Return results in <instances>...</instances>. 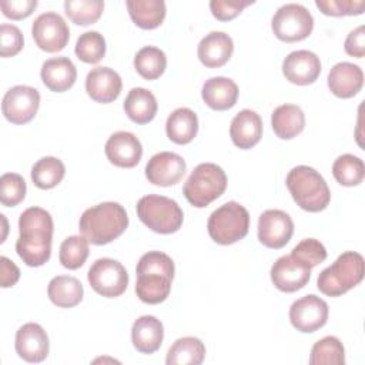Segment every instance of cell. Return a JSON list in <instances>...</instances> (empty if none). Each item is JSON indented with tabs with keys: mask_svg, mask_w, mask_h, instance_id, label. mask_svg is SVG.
Returning a JSON list of instances; mask_svg holds the SVG:
<instances>
[{
	"mask_svg": "<svg viewBox=\"0 0 365 365\" xmlns=\"http://www.w3.org/2000/svg\"><path fill=\"white\" fill-rule=\"evenodd\" d=\"M128 227V217L124 207L107 201L87 208L78 221V230L88 242L104 245L118 238Z\"/></svg>",
	"mask_w": 365,
	"mask_h": 365,
	"instance_id": "1",
	"label": "cell"
},
{
	"mask_svg": "<svg viewBox=\"0 0 365 365\" xmlns=\"http://www.w3.org/2000/svg\"><path fill=\"white\" fill-rule=\"evenodd\" d=\"M285 184L297 205L308 212H319L331 201V191L327 181L312 167H294L288 173Z\"/></svg>",
	"mask_w": 365,
	"mask_h": 365,
	"instance_id": "2",
	"label": "cell"
},
{
	"mask_svg": "<svg viewBox=\"0 0 365 365\" xmlns=\"http://www.w3.org/2000/svg\"><path fill=\"white\" fill-rule=\"evenodd\" d=\"M364 272V257L355 251H345L319 272L317 287L324 295L341 297L362 281Z\"/></svg>",
	"mask_w": 365,
	"mask_h": 365,
	"instance_id": "3",
	"label": "cell"
},
{
	"mask_svg": "<svg viewBox=\"0 0 365 365\" xmlns=\"http://www.w3.org/2000/svg\"><path fill=\"white\" fill-rule=\"evenodd\" d=\"M227 188L224 170L214 163L198 164L187 178L182 192L195 208H204L221 197Z\"/></svg>",
	"mask_w": 365,
	"mask_h": 365,
	"instance_id": "4",
	"label": "cell"
},
{
	"mask_svg": "<svg viewBox=\"0 0 365 365\" xmlns=\"http://www.w3.org/2000/svg\"><path fill=\"white\" fill-rule=\"evenodd\" d=\"M250 214L237 201H228L211 212L207 230L211 240L221 245H230L248 234Z\"/></svg>",
	"mask_w": 365,
	"mask_h": 365,
	"instance_id": "5",
	"label": "cell"
},
{
	"mask_svg": "<svg viewBox=\"0 0 365 365\" xmlns=\"http://www.w3.org/2000/svg\"><path fill=\"white\" fill-rule=\"evenodd\" d=\"M140 221L158 234H173L182 225L184 214L180 205L164 195H144L137 202Z\"/></svg>",
	"mask_w": 365,
	"mask_h": 365,
	"instance_id": "6",
	"label": "cell"
},
{
	"mask_svg": "<svg viewBox=\"0 0 365 365\" xmlns=\"http://www.w3.org/2000/svg\"><path fill=\"white\" fill-rule=\"evenodd\" d=\"M271 29L275 37L281 41H301L311 34L314 29V17L302 4L288 3L275 11L271 20Z\"/></svg>",
	"mask_w": 365,
	"mask_h": 365,
	"instance_id": "7",
	"label": "cell"
},
{
	"mask_svg": "<svg viewBox=\"0 0 365 365\" xmlns=\"http://www.w3.org/2000/svg\"><path fill=\"white\" fill-rule=\"evenodd\" d=\"M90 287L106 298L120 297L128 285V274L121 262L113 258H98L87 272Z\"/></svg>",
	"mask_w": 365,
	"mask_h": 365,
	"instance_id": "8",
	"label": "cell"
},
{
	"mask_svg": "<svg viewBox=\"0 0 365 365\" xmlns=\"http://www.w3.org/2000/svg\"><path fill=\"white\" fill-rule=\"evenodd\" d=\"M31 36L38 48L47 53H57L67 46L70 29L58 13L46 11L33 21Z\"/></svg>",
	"mask_w": 365,
	"mask_h": 365,
	"instance_id": "9",
	"label": "cell"
},
{
	"mask_svg": "<svg viewBox=\"0 0 365 365\" xmlns=\"http://www.w3.org/2000/svg\"><path fill=\"white\" fill-rule=\"evenodd\" d=\"M40 106V94L30 86H14L6 91L1 103L4 117L13 124L31 121Z\"/></svg>",
	"mask_w": 365,
	"mask_h": 365,
	"instance_id": "10",
	"label": "cell"
},
{
	"mask_svg": "<svg viewBox=\"0 0 365 365\" xmlns=\"http://www.w3.org/2000/svg\"><path fill=\"white\" fill-rule=\"evenodd\" d=\"M327 319L328 304L314 294L294 301L289 308V321L292 327L304 334L318 331L327 324Z\"/></svg>",
	"mask_w": 365,
	"mask_h": 365,
	"instance_id": "11",
	"label": "cell"
},
{
	"mask_svg": "<svg viewBox=\"0 0 365 365\" xmlns=\"http://www.w3.org/2000/svg\"><path fill=\"white\" fill-rule=\"evenodd\" d=\"M294 234V222L282 210H267L258 218V240L262 245L279 250Z\"/></svg>",
	"mask_w": 365,
	"mask_h": 365,
	"instance_id": "12",
	"label": "cell"
},
{
	"mask_svg": "<svg viewBox=\"0 0 365 365\" xmlns=\"http://www.w3.org/2000/svg\"><path fill=\"white\" fill-rule=\"evenodd\" d=\"M187 164L184 158L171 151H161L154 154L145 165L147 180L160 187H170L181 181L185 175Z\"/></svg>",
	"mask_w": 365,
	"mask_h": 365,
	"instance_id": "13",
	"label": "cell"
},
{
	"mask_svg": "<svg viewBox=\"0 0 365 365\" xmlns=\"http://www.w3.org/2000/svg\"><path fill=\"white\" fill-rule=\"evenodd\" d=\"M14 346L19 356L31 364L44 361L50 349L46 331L36 322H27L17 329Z\"/></svg>",
	"mask_w": 365,
	"mask_h": 365,
	"instance_id": "14",
	"label": "cell"
},
{
	"mask_svg": "<svg viewBox=\"0 0 365 365\" xmlns=\"http://www.w3.org/2000/svg\"><path fill=\"white\" fill-rule=\"evenodd\" d=\"M311 278V268L302 265L291 254L279 257L271 267V281L282 292L304 288Z\"/></svg>",
	"mask_w": 365,
	"mask_h": 365,
	"instance_id": "15",
	"label": "cell"
},
{
	"mask_svg": "<svg viewBox=\"0 0 365 365\" xmlns=\"http://www.w3.org/2000/svg\"><path fill=\"white\" fill-rule=\"evenodd\" d=\"M282 73L292 84H312L321 74L319 57L309 50L292 51L282 61Z\"/></svg>",
	"mask_w": 365,
	"mask_h": 365,
	"instance_id": "16",
	"label": "cell"
},
{
	"mask_svg": "<svg viewBox=\"0 0 365 365\" xmlns=\"http://www.w3.org/2000/svg\"><path fill=\"white\" fill-rule=\"evenodd\" d=\"M104 151L111 164L121 168H133L141 160L143 145L133 133L117 131L108 137Z\"/></svg>",
	"mask_w": 365,
	"mask_h": 365,
	"instance_id": "17",
	"label": "cell"
},
{
	"mask_svg": "<svg viewBox=\"0 0 365 365\" xmlns=\"http://www.w3.org/2000/svg\"><path fill=\"white\" fill-rule=\"evenodd\" d=\"M123 88L121 77L110 67H96L86 77V91L97 103L114 101Z\"/></svg>",
	"mask_w": 365,
	"mask_h": 365,
	"instance_id": "18",
	"label": "cell"
},
{
	"mask_svg": "<svg viewBox=\"0 0 365 365\" xmlns=\"http://www.w3.org/2000/svg\"><path fill=\"white\" fill-rule=\"evenodd\" d=\"M364 84L362 68L354 63H336L328 74V87L331 93L339 98H351L356 96Z\"/></svg>",
	"mask_w": 365,
	"mask_h": 365,
	"instance_id": "19",
	"label": "cell"
},
{
	"mask_svg": "<svg viewBox=\"0 0 365 365\" xmlns=\"http://www.w3.org/2000/svg\"><path fill=\"white\" fill-rule=\"evenodd\" d=\"M232 38L224 31H211L198 43L197 54L200 61L208 68L222 67L232 56Z\"/></svg>",
	"mask_w": 365,
	"mask_h": 365,
	"instance_id": "20",
	"label": "cell"
},
{
	"mask_svg": "<svg viewBox=\"0 0 365 365\" xmlns=\"http://www.w3.org/2000/svg\"><path fill=\"white\" fill-rule=\"evenodd\" d=\"M230 137L241 150L252 148L262 137V120L252 110H241L231 121Z\"/></svg>",
	"mask_w": 365,
	"mask_h": 365,
	"instance_id": "21",
	"label": "cell"
},
{
	"mask_svg": "<svg viewBox=\"0 0 365 365\" xmlns=\"http://www.w3.org/2000/svg\"><path fill=\"white\" fill-rule=\"evenodd\" d=\"M40 76L48 90L63 93L71 88L76 83L77 70L68 57H54L43 63Z\"/></svg>",
	"mask_w": 365,
	"mask_h": 365,
	"instance_id": "22",
	"label": "cell"
},
{
	"mask_svg": "<svg viewBox=\"0 0 365 365\" xmlns=\"http://www.w3.org/2000/svg\"><path fill=\"white\" fill-rule=\"evenodd\" d=\"M164 338V327L154 315L137 318L131 328V341L141 354H154L160 349Z\"/></svg>",
	"mask_w": 365,
	"mask_h": 365,
	"instance_id": "23",
	"label": "cell"
},
{
	"mask_svg": "<svg viewBox=\"0 0 365 365\" xmlns=\"http://www.w3.org/2000/svg\"><path fill=\"white\" fill-rule=\"evenodd\" d=\"M238 93V86L234 80L227 77H211L202 84L201 97L210 108L224 111L235 106Z\"/></svg>",
	"mask_w": 365,
	"mask_h": 365,
	"instance_id": "24",
	"label": "cell"
},
{
	"mask_svg": "<svg viewBox=\"0 0 365 365\" xmlns=\"http://www.w3.org/2000/svg\"><path fill=\"white\" fill-rule=\"evenodd\" d=\"M53 218L41 207L24 210L19 218V237L29 240H53Z\"/></svg>",
	"mask_w": 365,
	"mask_h": 365,
	"instance_id": "25",
	"label": "cell"
},
{
	"mask_svg": "<svg viewBox=\"0 0 365 365\" xmlns=\"http://www.w3.org/2000/svg\"><path fill=\"white\" fill-rule=\"evenodd\" d=\"M123 107L128 118L137 124L150 123L158 110L155 96L143 87L131 88L124 100Z\"/></svg>",
	"mask_w": 365,
	"mask_h": 365,
	"instance_id": "26",
	"label": "cell"
},
{
	"mask_svg": "<svg viewBox=\"0 0 365 365\" xmlns=\"http://www.w3.org/2000/svg\"><path fill=\"white\" fill-rule=\"evenodd\" d=\"M271 125L277 137L282 140H291L302 133L305 127L304 111L295 104L278 106L272 111Z\"/></svg>",
	"mask_w": 365,
	"mask_h": 365,
	"instance_id": "27",
	"label": "cell"
},
{
	"mask_svg": "<svg viewBox=\"0 0 365 365\" xmlns=\"http://www.w3.org/2000/svg\"><path fill=\"white\" fill-rule=\"evenodd\" d=\"M167 137L175 144H188L198 133L197 114L187 107L174 110L165 123Z\"/></svg>",
	"mask_w": 365,
	"mask_h": 365,
	"instance_id": "28",
	"label": "cell"
},
{
	"mask_svg": "<svg viewBox=\"0 0 365 365\" xmlns=\"http://www.w3.org/2000/svg\"><path fill=\"white\" fill-rule=\"evenodd\" d=\"M47 295L54 305L60 308H73L81 302L84 289L76 277L57 275L48 282Z\"/></svg>",
	"mask_w": 365,
	"mask_h": 365,
	"instance_id": "29",
	"label": "cell"
},
{
	"mask_svg": "<svg viewBox=\"0 0 365 365\" xmlns=\"http://www.w3.org/2000/svg\"><path fill=\"white\" fill-rule=\"evenodd\" d=\"M173 279L158 272L137 274L135 294L145 304H160L165 301L171 291Z\"/></svg>",
	"mask_w": 365,
	"mask_h": 365,
	"instance_id": "30",
	"label": "cell"
},
{
	"mask_svg": "<svg viewBox=\"0 0 365 365\" xmlns=\"http://www.w3.org/2000/svg\"><path fill=\"white\" fill-rule=\"evenodd\" d=\"M131 20L144 30L158 27L165 19V3L163 0H127L125 1Z\"/></svg>",
	"mask_w": 365,
	"mask_h": 365,
	"instance_id": "31",
	"label": "cell"
},
{
	"mask_svg": "<svg viewBox=\"0 0 365 365\" xmlns=\"http://www.w3.org/2000/svg\"><path fill=\"white\" fill-rule=\"evenodd\" d=\"M205 358V345L200 338H178L168 349L167 365H200Z\"/></svg>",
	"mask_w": 365,
	"mask_h": 365,
	"instance_id": "32",
	"label": "cell"
},
{
	"mask_svg": "<svg viewBox=\"0 0 365 365\" xmlns=\"http://www.w3.org/2000/svg\"><path fill=\"white\" fill-rule=\"evenodd\" d=\"M134 67L137 73L145 80H155L165 71L167 57L163 50L154 46L140 48L134 57Z\"/></svg>",
	"mask_w": 365,
	"mask_h": 365,
	"instance_id": "33",
	"label": "cell"
},
{
	"mask_svg": "<svg viewBox=\"0 0 365 365\" xmlns=\"http://www.w3.org/2000/svg\"><path fill=\"white\" fill-rule=\"evenodd\" d=\"M66 167L56 157H43L31 168V181L41 190H50L61 182Z\"/></svg>",
	"mask_w": 365,
	"mask_h": 365,
	"instance_id": "34",
	"label": "cell"
},
{
	"mask_svg": "<svg viewBox=\"0 0 365 365\" xmlns=\"http://www.w3.org/2000/svg\"><path fill=\"white\" fill-rule=\"evenodd\" d=\"M334 178L344 187L359 185L365 177L364 161L354 154H342L332 164Z\"/></svg>",
	"mask_w": 365,
	"mask_h": 365,
	"instance_id": "35",
	"label": "cell"
},
{
	"mask_svg": "<svg viewBox=\"0 0 365 365\" xmlns=\"http://www.w3.org/2000/svg\"><path fill=\"white\" fill-rule=\"evenodd\" d=\"M311 365H344L345 349L342 342L332 335H327L317 341L309 355Z\"/></svg>",
	"mask_w": 365,
	"mask_h": 365,
	"instance_id": "36",
	"label": "cell"
},
{
	"mask_svg": "<svg viewBox=\"0 0 365 365\" xmlns=\"http://www.w3.org/2000/svg\"><path fill=\"white\" fill-rule=\"evenodd\" d=\"M104 10L103 0H66L64 11L67 17L78 26L96 23Z\"/></svg>",
	"mask_w": 365,
	"mask_h": 365,
	"instance_id": "37",
	"label": "cell"
},
{
	"mask_svg": "<svg viewBox=\"0 0 365 365\" xmlns=\"http://www.w3.org/2000/svg\"><path fill=\"white\" fill-rule=\"evenodd\" d=\"M16 251L26 265L41 267L50 259L51 240H29L19 237Z\"/></svg>",
	"mask_w": 365,
	"mask_h": 365,
	"instance_id": "38",
	"label": "cell"
},
{
	"mask_svg": "<svg viewBox=\"0 0 365 365\" xmlns=\"http://www.w3.org/2000/svg\"><path fill=\"white\" fill-rule=\"evenodd\" d=\"M87 257L88 240L83 235H70L60 245L58 259L64 268L77 269L84 265Z\"/></svg>",
	"mask_w": 365,
	"mask_h": 365,
	"instance_id": "39",
	"label": "cell"
},
{
	"mask_svg": "<svg viewBox=\"0 0 365 365\" xmlns=\"http://www.w3.org/2000/svg\"><path fill=\"white\" fill-rule=\"evenodd\" d=\"M74 51L81 61L96 64L106 54V40L98 31H86L77 38Z\"/></svg>",
	"mask_w": 365,
	"mask_h": 365,
	"instance_id": "40",
	"label": "cell"
},
{
	"mask_svg": "<svg viewBox=\"0 0 365 365\" xmlns=\"http://www.w3.org/2000/svg\"><path fill=\"white\" fill-rule=\"evenodd\" d=\"M26 181L20 174L6 173L0 177V201L6 207H16L26 197Z\"/></svg>",
	"mask_w": 365,
	"mask_h": 365,
	"instance_id": "41",
	"label": "cell"
},
{
	"mask_svg": "<svg viewBox=\"0 0 365 365\" xmlns=\"http://www.w3.org/2000/svg\"><path fill=\"white\" fill-rule=\"evenodd\" d=\"M291 255L308 268H314L327 258V248L315 238H305L299 241L291 251Z\"/></svg>",
	"mask_w": 365,
	"mask_h": 365,
	"instance_id": "42",
	"label": "cell"
},
{
	"mask_svg": "<svg viewBox=\"0 0 365 365\" xmlns=\"http://www.w3.org/2000/svg\"><path fill=\"white\" fill-rule=\"evenodd\" d=\"M137 274L143 272H158L163 275H167L168 278H174V262L170 255L161 252V251H148L145 252L137 262L135 268Z\"/></svg>",
	"mask_w": 365,
	"mask_h": 365,
	"instance_id": "43",
	"label": "cell"
},
{
	"mask_svg": "<svg viewBox=\"0 0 365 365\" xmlns=\"http://www.w3.org/2000/svg\"><path fill=\"white\" fill-rule=\"evenodd\" d=\"M315 6L325 16H358L364 13V0H317Z\"/></svg>",
	"mask_w": 365,
	"mask_h": 365,
	"instance_id": "44",
	"label": "cell"
},
{
	"mask_svg": "<svg viewBox=\"0 0 365 365\" xmlns=\"http://www.w3.org/2000/svg\"><path fill=\"white\" fill-rule=\"evenodd\" d=\"M24 40L20 29L14 24L0 26V54L1 57H13L23 48Z\"/></svg>",
	"mask_w": 365,
	"mask_h": 365,
	"instance_id": "45",
	"label": "cell"
},
{
	"mask_svg": "<svg viewBox=\"0 0 365 365\" xmlns=\"http://www.w3.org/2000/svg\"><path fill=\"white\" fill-rule=\"evenodd\" d=\"M252 3V0H211L210 9L217 20L228 21L235 19L247 6Z\"/></svg>",
	"mask_w": 365,
	"mask_h": 365,
	"instance_id": "46",
	"label": "cell"
},
{
	"mask_svg": "<svg viewBox=\"0 0 365 365\" xmlns=\"http://www.w3.org/2000/svg\"><path fill=\"white\" fill-rule=\"evenodd\" d=\"M0 7L7 19L21 20L34 11L37 0H1Z\"/></svg>",
	"mask_w": 365,
	"mask_h": 365,
	"instance_id": "47",
	"label": "cell"
},
{
	"mask_svg": "<svg viewBox=\"0 0 365 365\" xmlns=\"http://www.w3.org/2000/svg\"><path fill=\"white\" fill-rule=\"evenodd\" d=\"M346 54L352 57L362 58L365 56V29L364 26H358L354 29L348 37L345 38V46H344Z\"/></svg>",
	"mask_w": 365,
	"mask_h": 365,
	"instance_id": "48",
	"label": "cell"
},
{
	"mask_svg": "<svg viewBox=\"0 0 365 365\" xmlns=\"http://www.w3.org/2000/svg\"><path fill=\"white\" fill-rule=\"evenodd\" d=\"M20 278L19 267L7 257H0V285L3 288H10L16 285Z\"/></svg>",
	"mask_w": 365,
	"mask_h": 365,
	"instance_id": "49",
	"label": "cell"
}]
</instances>
